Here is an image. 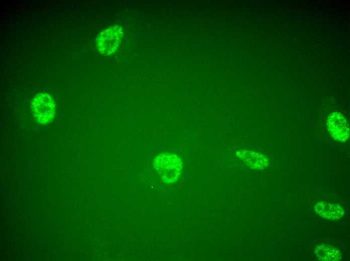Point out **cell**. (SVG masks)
<instances>
[{"label":"cell","instance_id":"3","mask_svg":"<svg viewBox=\"0 0 350 261\" xmlns=\"http://www.w3.org/2000/svg\"><path fill=\"white\" fill-rule=\"evenodd\" d=\"M123 31L119 25H113L102 31L96 39V46L99 52L105 55L114 53L122 41Z\"/></svg>","mask_w":350,"mask_h":261},{"label":"cell","instance_id":"4","mask_svg":"<svg viewBox=\"0 0 350 261\" xmlns=\"http://www.w3.org/2000/svg\"><path fill=\"white\" fill-rule=\"evenodd\" d=\"M326 124L330 136L341 142H345L349 139V124L344 116L338 112H334L328 117Z\"/></svg>","mask_w":350,"mask_h":261},{"label":"cell","instance_id":"7","mask_svg":"<svg viewBox=\"0 0 350 261\" xmlns=\"http://www.w3.org/2000/svg\"><path fill=\"white\" fill-rule=\"evenodd\" d=\"M315 253L319 259L322 260H338L341 258L339 251L329 245H319L315 248Z\"/></svg>","mask_w":350,"mask_h":261},{"label":"cell","instance_id":"1","mask_svg":"<svg viewBox=\"0 0 350 261\" xmlns=\"http://www.w3.org/2000/svg\"><path fill=\"white\" fill-rule=\"evenodd\" d=\"M152 164L161 180L166 184L177 181L182 172V160L174 154H160L154 158Z\"/></svg>","mask_w":350,"mask_h":261},{"label":"cell","instance_id":"2","mask_svg":"<svg viewBox=\"0 0 350 261\" xmlns=\"http://www.w3.org/2000/svg\"><path fill=\"white\" fill-rule=\"evenodd\" d=\"M31 112L35 120L46 124L51 121L55 113V105L53 98L46 93L36 94L31 101Z\"/></svg>","mask_w":350,"mask_h":261},{"label":"cell","instance_id":"6","mask_svg":"<svg viewBox=\"0 0 350 261\" xmlns=\"http://www.w3.org/2000/svg\"><path fill=\"white\" fill-rule=\"evenodd\" d=\"M314 210L322 217L335 220L343 214V210L337 204L325 202H320L314 207Z\"/></svg>","mask_w":350,"mask_h":261},{"label":"cell","instance_id":"5","mask_svg":"<svg viewBox=\"0 0 350 261\" xmlns=\"http://www.w3.org/2000/svg\"><path fill=\"white\" fill-rule=\"evenodd\" d=\"M237 157L250 168L261 170L267 167L269 161L262 154L248 149H241L236 152Z\"/></svg>","mask_w":350,"mask_h":261}]
</instances>
